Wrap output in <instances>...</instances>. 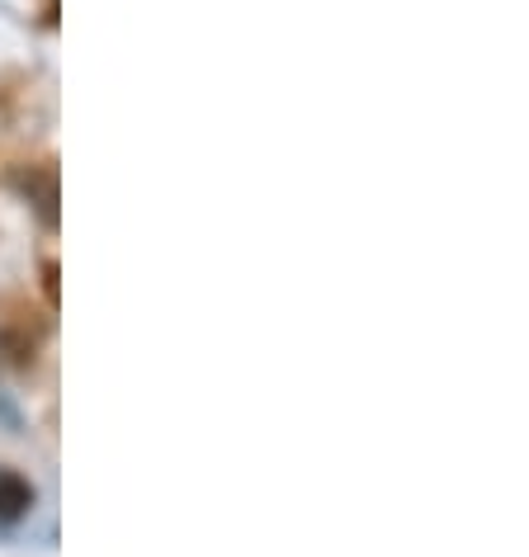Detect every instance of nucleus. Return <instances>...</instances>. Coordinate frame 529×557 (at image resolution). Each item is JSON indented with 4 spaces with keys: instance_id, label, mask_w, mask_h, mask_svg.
<instances>
[{
    "instance_id": "nucleus-1",
    "label": "nucleus",
    "mask_w": 529,
    "mask_h": 557,
    "mask_svg": "<svg viewBox=\"0 0 529 557\" xmlns=\"http://www.w3.org/2000/svg\"><path fill=\"white\" fill-rule=\"evenodd\" d=\"M34 506V486L20 472H0V520H20Z\"/></svg>"
}]
</instances>
